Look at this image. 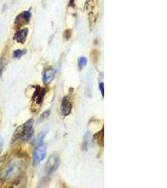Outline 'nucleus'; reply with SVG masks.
<instances>
[{
    "label": "nucleus",
    "mask_w": 167,
    "mask_h": 188,
    "mask_svg": "<svg viewBox=\"0 0 167 188\" xmlns=\"http://www.w3.org/2000/svg\"><path fill=\"white\" fill-rule=\"evenodd\" d=\"M61 159L59 155L58 154H52L47 162L46 167H45L47 173L48 175L53 174L59 167Z\"/></svg>",
    "instance_id": "nucleus-1"
},
{
    "label": "nucleus",
    "mask_w": 167,
    "mask_h": 188,
    "mask_svg": "<svg viewBox=\"0 0 167 188\" xmlns=\"http://www.w3.org/2000/svg\"><path fill=\"white\" fill-rule=\"evenodd\" d=\"M47 155V147L43 143L36 144L33 153V165L38 166L45 158Z\"/></svg>",
    "instance_id": "nucleus-2"
},
{
    "label": "nucleus",
    "mask_w": 167,
    "mask_h": 188,
    "mask_svg": "<svg viewBox=\"0 0 167 188\" xmlns=\"http://www.w3.org/2000/svg\"><path fill=\"white\" fill-rule=\"evenodd\" d=\"M31 13L29 11H23L17 16L14 21V26L17 29H19L22 26L28 24L31 18Z\"/></svg>",
    "instance_id": "nucleus-3"
},
{
    "label": "nucleus",
    "mask_w": 167,
    "mask_h": 188,
    "mask_svg": "<svg viewBox=\"0 0 167 188\" xmlns=\"http://www.w3.org/2000/svg\"><path fill=\"white\" fill-rule=\"evenodd\" d=\"M35 88V89L32 96V100L36 105H41L43 103L45 94L47 93V89L41 87L39 85H36Z\"/></svg>",
    "instance_id": "nucleus-4"
},
{
    "label": "nucleus",
    "mask_w": 167,
    "mask_h": 188,
    "mask_svg": "<svg viewBox=\"0 0 167 188\" xmlns=\"http://www.w3.org/2000/svg\"><path fill=\"white\" fill-rule=\"evenodd\" d=\"M73 105L71 102L70 99L66 96L64 97L61 102L60 106V112L62 115L64 117H66L69 116L72 111Z\"/></svg>",
    "instance_id": "nucleus-5"
},
{
    "label": "nucleus",
    "mask_w": 167,
    "mask_h": 188,
    "mask_svg": "<svg viewBox=\"0 0 167 188\" xmlns=\"http://www.w3.org/2000/svg\"><path fill=\"white\" fill-rule=\"evenodd\" d=\"M33 125L34 120L33 119L28 120L23 124L25 131V135L23 139V140H27L32 137L33 133Z\"/></svg>",
    "instance_id": "nucleus-6"
},
{
    "label": "nucleus",
    "mask_w": 167,
    "mask_h": 188,
    "mask_svg": "<svg viewBox=\"0 0 167 188\" xmlns=\"http://www.w3.org/2000/svg\"><path fill=\"white\" fill-rule=\"evenodd\" d=\"M18 163H11L8 165V166L5 168V170H3V173L2 174V178L3 179H6L9 178L14 172L15 170L17 169L19 166Z\"/></svg>",
    "instance_id": "nucleus-7"
},
{
    "label": "nucleus",
    "mask_w": 167,
    "mask_h": 188,
    "mask_svg": "<svg viewBox=\"0 0 167 188\" xmlns=\"http://www.w3.org/2000/svg\"><path fill=\"white\" fill-rule=\"evenodd\" d=\"M55 71L53 69H48L45 70L42 74V80L45 85L50 84L54 79Z\"/></svg>",
    "instance_id": "nucleus-8"
},
{
    "label": "nucleus",
    "mask_w": 167,
    "mask_h": 188,
    "mask_svg": "<svg viewBox=\"0 0 167 188\" xmlns=\"http://www.w3.org/2000/svg\"><path fill=\"white\" fill-rule=\"evenodd\" d=\"M28 34V29L24 28L23 29H20L14 35V40L18 43H24L26 41V37Z\"/></svg>",
    "instance_id": "nucleus-9"
},
{
    "label": "nucleus",
    "mask_w": 167,
    "mask_h": 188,
    "mask_svg": "<svg viewBox=\"0 0 167 188\" xmlns=\"http://www.w3.org/2000/svg\"><path fill=\"white\" fill-rule=\"evenodd\" d=\"M104 127H103V129L101 130H100L98 132H97L94 135V139L97 141V144L101 147H103L104 146Z\"/></svg>",
    "instance_id": "nucleus-10"
},
{
    "label": "nucleus",
    "mask_w": 167,
    "mask_h": 188,
    "mask_svg": "<svg viewBox=\"0 0 167 188\" xmlns=\"http://www.w3.org/2000/svg\"><path fill=\"white\" fill-rule=\"evenodd\" d=\"M78 67L80 69H83L87 64V58L85 57H80L78 58Z\"/></svg>",
    "instance_id": "nucleus-11"
},
{
    "label": "nucleus",
    "mask_w": 167,
    "mask_h": 188,
    "mask_svg": "<svg viewBox=\"0 0 167 188\" xmlns=\"http://www.w3.org/2000/svg\"><path fill=\"white\" fill-rule=\"evenodd\" d=\"M26 53V50H17L14 51L13 55L14 58L19 59L22 56H23Z\"/></svg>",
    "instance_id": "nucleus-12"
},
{
    "label": "nucleus",
    "mask_w": 167,
    "mask_h": 188,
    "mask_svg": "<svg viewBox=\"0 0 167 188\" xmlns=\"http://www.w3.org/2000/svg\"><path fill=\"white\" fill-rule=\"evenodd\" d=\"M47 134V131H42L38 134V137H37L36 144H40L43 143V139L45 137V136H46Z\"/></svg>",
    "instance_id": "nucleus-13"
},
{
    "label": "nucleus",
    "mask_w": 167,
    "mask_h": 188,
    "mask_svg": "<svg viewBox=\"0 0 167 188\" xmlns=\"http://www.w3.org/2000/svg\"><path fill=\"white\" fill-rule=\"evenodd\" d=\"M8 158L7 155H5L2 156L1 158H0V172H1L3 170V167L7 163V162L8 161Z\"/></svg>",
    "instance_id": "nucleus-14"
},
{
    "label": "nucleus",
    "mask_w": 167,
    "mask_h": 188,
    "mask_svg": "<svg viewBox=\"0 0 167 188\" xmlns=\"http://www.w3.org/2000/svg\"><path fill=\"white\" fill-rule=\"evenodd\" d=\"M50 110H48V111H46L45 112H44L40 117L39 119H38V122H41L43 121H44L45 119H47L49 116L50 115Z\"/></svg>",
    "instance_id": "nucleus-15"
},
{
    "label": "nucleus",
    "mask_w": 167,
    "mask_h": 188,
    "mask_svg": "<svg viewBox=\"0 0 167 188\" xmlns=\"http://www.w3.org/2000/svg\"><path fill=\"white\" fill-rule=\"evenodd\" d=\"M91 58L93 62H97L98 58V52L97 50H94L91 53Z\"/></svg>",
    "instance_id": "nucleus-16"
},
{
    "label": "nucleus",
    "mask_w": 167,
    "mask_h": 188,
    "mask_svg": "<svg viewBox=\"0 0 167 188\" xmlns=\"http://www.w3.org/2000/svg\"><path fill=\"white\" fill-rule=\"evenodd\" d=\"M90 137V134L89 132H86V134L85 135V137H84V142H83V147H87V145L88 144V141Z\"/></svg>",
    "instance_id": "nucleus-17"
},
{
    "label": "nucleus",
    "mask_w": 167,
    "mask_h": 188,
    "mask_svg": "<svg viewBox=\"0 0 167 188\" xmlns=\"http://www.w3.org/2000/svg\"><path fill=\"white\" fill-rule=\"evenodd\" d=\"M99 89L103 97H104V82H100L99 84Z\"/></svg>",
    "instance_id": "nucleus-18"
},
{
    "label": "nucleus",
    "mask_w": 167,
    "mask_h": 188,
    "mask_svg": "<svg viewBox=\"0 0 167 188\" xmlns=\"http://www.w3.org/2000/svg\"><path fill=\"white\" fill-rule=\"evenodd\" d=\"M71 37V29H66L64 33V37L66 40H68Z\"/></svg>",
    "instance_id": "nucleus-19"
},
{
    "label": "nucleus",
    "mask_w": 167,
    "mask_h": 188,
    "mask_svg": "<svg viewBox=\"0 0 167 188\" xmlns=\"http://www.w3.org/2000/svg\"><path fill=\"white\" fill-rule=\"evenodd\" d=\"M3 143V139L1 136H0V145H2Z\"/></svg>",
    "instance_id": "nucleus-20"
},
{
    "label": "nucleus",
    "mask_w": 167,
    "mask_h": 188,
    "mask_svg": "<svg viewBox=\"0 0 167 188\" xmlns=\"http://www.w3.org/2000/svg\"><path fill=\"white\" fill-rule=\"evenodd\" d=\"M74 1V0H71V1H70V5H73Z\"/></svg>",
    "instance_id": "nucleus-21"
},
{
    "label": "nucleus",
    "mask_w": 167,
    "mask_h": 188,
    "mask_svg": "<svg viewBox=\"0 0 167 188\" xmlns=\"http://www.w3.org/2000/svg\"><path fill=\"white\" fill-rule=\"evenodd\" d=\"M2 148L1 147V148H0V154H1V152H2Z\"/></svg>",
    "instance_id": "nucleus-22"
}]
</instances>
